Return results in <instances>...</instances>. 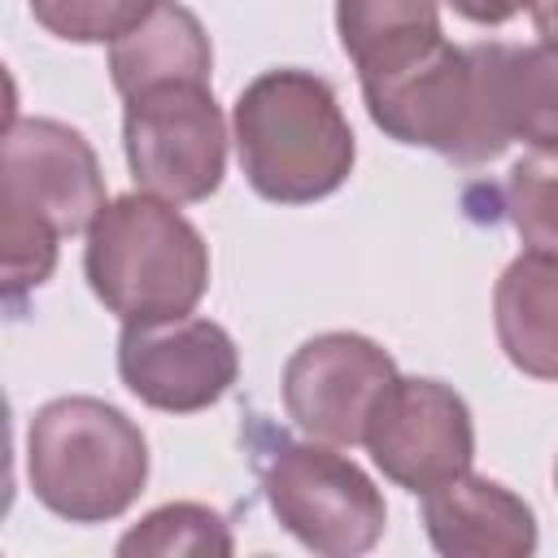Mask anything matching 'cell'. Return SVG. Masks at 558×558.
<instances>
[{"mask_svg":"<svg viewBox=\"0 0 558 558\" xmlns=\"http://www.w3.org/2000/svg\"><path fill=\"white\" fill-rule=\"evenodd\" d=\"M83 275L96 301L122 323L179 318L209 292V244L174 201L126 192L92 218Z\"/></svg>","mask_w":558,"mask_h":558,"instance_id":"cell-3","label":"cell"},{"mask_svg":"<svg viewBox=\"0 0 558 558\" xmlns=\"http://www.w3.org/2000/svg\"><path fill=\"white\" fill-rule=\"evenodd\" d=\"M453 13H462L475 26H501L510 17H519L523 9H532V0H449Z\"/></svg>","mask_w":558,"mask_h":558,"instance_id":"cell-20","label":"cell"},{"mask_svg":"<svg viewBox=\"0 0 558 558\" xmlns=\"http://www.w3.org/2000/svg\"><path fill=\"white\" fill-rule=\"evenodd\" d=\"M532 26L545 44H558V0H532Z\"/></svg>","mask_w":558,"mask_h":558,"instance_id":"cell-21","label":"cell"},{"mask_svg":"<svg viewBox=\"0 0 558 558\" xmlns=\"http://www.w3.org/2000/svg\"><path fill=\"white\" fill-rule=\"evenodd\" d=\"M371 462L405 493H432L445 480L471 471L475 458V423L466 401L427 375H397L362 432Z\"/></svg>","mask_w":558,"mask_h":558,"instance_id":"cell-7","label":"cell"},{"mask_svg":"<svg viewBox=\"0 0 558 558\" xmlns=\"http://www.w3.org/2000/svg\"><path fill=\"white\" fill-rule=\"evenodd\" d=\"M262 493L279 527L323 558H357L388 527L375 480L323 440H279L262 462Z\"/></svg>","mask_w":558,"mask_h":558,"instance_id":"cell-5","label":"cell"},{"mask_svg":"<svg viewBox=\"0 0 558 558\" xmlns=\"http://www.w3.org/2000/svg\"><path fill=\"white\" fill-rule=\"evenodd\" d=\"M497 344L514 371L558 384V253L523 248L493 288Z\"/></svg>","mask_w":558,"mask_h":558,"instance_id":"cell-12","label":"cell"},{"mask_svg":"<svg viewBox=\"0 0 558 558\" xmlns=\"http://www.w3.org/2000/svg\"><path fill=\"white\" fill-rule=\"evenodd\" d=\"M0 201L78 235L105 209V174L83 131L57 118H9L0 144Z\"/></svg>","mask_w":558,"mask_h":558,"instance_id":"cell-10","label":"cell"},{"mask_svg":"<svg viewBox=\"0 0 558 558\" xmlns=\"http://www.w3.org/2000/svg\"><path fill=\"white\" fill-rule=\"evenodd\" d=\"M554 480H558V466H554Z\"/></svg>","mask_w":558,"mask_h":558,"instance_id":"cell-22","label":"cell"},{"mask_svg":"<svg viewBox=\"0 0 558 558\" xmlns=\"http://www.w3.org/2000/svg\"><path fill=\"white\" fill-rule=\"evenodd\" d=\"M122 148L144 192L174 205L209 201L227 174V118L209 78H170L131 92Z\"/></svg>","mask_w":558,"mask_h":558,"instance_id":"cell-6","label":"cell"},{"mask_svg":"<svg viewBox=\"0 0 558 558\" xmlns=\"http://www.w3.org/2000/svg\"><path fill=\"white\" fill-rule=\"evenodd\" d=\"M0 209H4V222H0L4 296L17 301L22 292H35V288L48 283V275L57 266V240H61V231L48 218H39V214H31L22 205H4L0 201Z\"/></svg>","mask_w":558,"mask_h":558,"instance_id":"cell-18","label":"cell"},{"mask_svg":"<svg viewBox=\"0 0 558 558\" xmlns=\"http://www.w3.org/2000/svg\"><path fill=\"white\" fill-rule=\"evenodd\" d=\"M357 83L371 122L397 144L432 148L458 166H484L510 144L497 44L453 48L445 31H423L357 61Z\"/></svg>","mask_w":558,"mask_h":558,"instance_id":"cell-1","label":"cell"},{"mask_svg":"<svg viewBox=\"0 0 558 558\" xmlns=\"http://www.w3.org/2000/svg\"><path fill=\"white\" fill-rule=\"evenodd\" d=\"M235 549L231 527L218 510L201 501H166L148 510L140 523H131L118 541L122 558H170V554H209L227 558Z\"/></svg>","mask_w":558,"mask_h":558,"instance_id":"cell-15","label":"cell"},{"mask_svg":"<svg viewBox=\"0 0 558 558\" xmlns=\"http://www.w3.org/2000/svg\"><path fill=\"white\" fill-rule=\"evenodd\" d=\"M497 100L510 140L558 153V44H497Z\"/></svg>","mask_w":558,"mask_h":558,"instance_id":"cell-14","label":"cell"},{"mask_svg":"<svg viewBox=\"0 0 558 558\" xmlns=\"http://www.w3.org/2000/svg\"><path fill=\"white\" fill-rule=\"evenodd\" d=\"M392 379L397 362L384 344L357 331H323L283 362V410L310 440L353 449Z\"/></svg>","mask_w":558,"mask_h":558,"instance_id":"cell-9","label":"cell"},{"mask_svg":"<svg viewBox=\"0 0 558 558\" xmlns=\"http://www.w3.org/2000/svg\"><path fill=\"white\" fill-rule=\"evenodd\" d=\"M118 375L144 405L161 414H196L231 392L240 375V349L227 327L196 314L122 323Z\"/></svg>","mask_w":558,"mask_h":558,"instance_id":"cell-8","label":"cell"},{"mask_svg":"<svg viewBox=\"0 0 558 558\" xmlns=\"http://www.w3.org/2000/svg\"><path fill=\"white\" fill-rule=\"evenodd\" d=\"M423 527L445 558H527L536 549L532 506L488 475H453L423 493Z\"/></svg>","mask_w":558,"mask_h":558,"instance_id":"cell-11","label":"cell"},{"mask_svg":"<svg viewBox=\"0 0 558 558\" xmlns=\"http://www.w3.org/2000/svg\"><path fill=\"white\" fill-rule=\"evenodd\" d=\"M423 31H440V0H336V35L353 65Z\"/></svg>","mask_w":558,"mask_h":558,"instance_id":"cell-16","label":"cell"},{"mask_svg":"<svg viewBox=\"0 0 558 558\" xmlns=\"http://www.w3.org/2000/svg\"><path fill=\"white\" fill-rule=\"evenodd\" d=\"M31 17L65 44H113L157 0H26Z\"/></svg>","mask_w":558,"mask_h":558,"instance_id":"cell-19","label":"cell"},{"mask_svg":"<svg viewBox=\"0 0 558 558\" xmlns=\"http://www.w3.org/2000/svg\"><path fill=\"white\" fill-rule=\"evenodd\" d=\"M506 218L527 248L558 253V153L536 148L514 161L506 179Z\"/></svg>","mask_w":558,"mask_h":558,"instance_id":"cell-17","label":"cell"},{"mask_svg":"<svg viewBox=\"0 0 558 558\" xmlns=\"http://www.w3.org/2000/svg\"><path fill=\"white\" fill-rule=\"evenodd\" d=\"M26 480L65 523H109L148 484V440L135 418L100 397H57L31 414Z\"/></svg>","mask_w":558,"mask_h":558,"instance_id":"cell-4","label":"cell"},{"mask_svg":"<svg viewBox=\"0 0 558 558\" xmlns=\"http://www.w3.org/2000/svg\"><path fill=\"white\" fill-rule=\"evenodd\" d=\"M214 44L201 17L179 0H157L126 35L109 44V78L126 100L140 87L170 78H209Z\"/></svg>","mask_w":558,"mask_h":558,"instance_id":"cell-13","label":"cell"},{"mask_svg":"<svg viewBox=\"0 0 558 558\" xmlns=\"http://www.w3.org/2000/svg\"><path fill=\"white\" fill-rule=\"evenodd\" d=\"M231 140L248 187L270 205H310L344 187L357 161L336 87L314 70H262L231 109Z\"/></svg>","mask_w":558,"mask_h":558,"instance_id":"cell-2","label":"cell"}]
</instances>
